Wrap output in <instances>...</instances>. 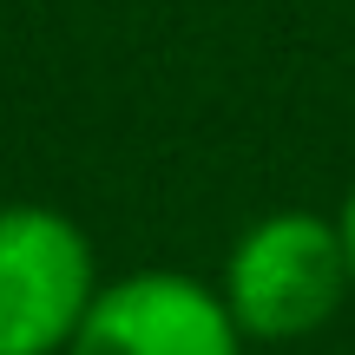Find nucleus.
Masks as SVG:
<instances>
[{"label":"nucleus","instance_id":"f257e3e1","mask_svg":"<svg viewBox=\"0 0 355 355\" xmlns=\"http://www.w3.org/2000/svg\"><path fill=\"white\" fill-rule=\"evenodd\" d=\"M217 290H224L243 343H303V336L329 329L336 309L355 296L343 224L316 211L257 217L230 243Z\"/></svg>","mask_w":355,"mask_h":355},{"label":"nucleus","instance_id":"f03ea898","mask_svg":"<svg viewBox=\"0 0 355 355\" xmlns=\"http://www.w3.org/2000/svg\"><path fill=\"white\" fill-rule=\"evenodd\" d=\"M105 277L92 237L53 204H0V355H66Z\"/></svg>","mask_w":355,"mask_h":355},{"label":"nucleus","instance_id":"7ed1b4c3","mask_svg":"<svg viewBox=\"0 0 355 355\" xmlns=\"http://www.w3.org/2000/svg\"><path fill=\"white\" fill-rule=\"evenodd\" d=\"M224 290L184 270H132L99 290L66 355H243Z\"/></svg>","mask_w":355,"mask_h":355},{"label":"nucleus","instance_id":"20e7f679","mask_svg":"<svg viewBox=\"0 0 355 355\" xmlns=\"http://www.w3.org/2000/svg\"><path fill=\"white\" fill-rule=\"evenodd\" d=\"M336 224H343V243H349V270H355V191L343 198V211H336Z\"/></svg>","mask_w":355,"mask_h":355}]
</instances>
